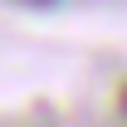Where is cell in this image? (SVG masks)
I'll return each instance as SVG.
<instances>
[{"label":"cell","instance_id":"cell-2","mask_svg":"<svg viewBox=\"0 0 127 127\" xmlns=\"http://www.w3.org/2000/svg\"><path fill=\"white\" fill-rule=\"evenodd\" d=\"M25 5H34V10H49V5H59V0H25Z\"/></svg>","mask_w":127,"mask_h":127},{"label":"cell","instance_id":"cell-1","mask_svg":"<svg viewBox=\"0 0 127 127\" xmlns=\"http://www.w3.org/2000/svg\"><path fill=\"white\" fill-rule=\"evenodd\" d=\"M117 112H122V122H127V83L117 88Z\"/></svg>","mask_w":127,"mask_h":127}]
</instances>
